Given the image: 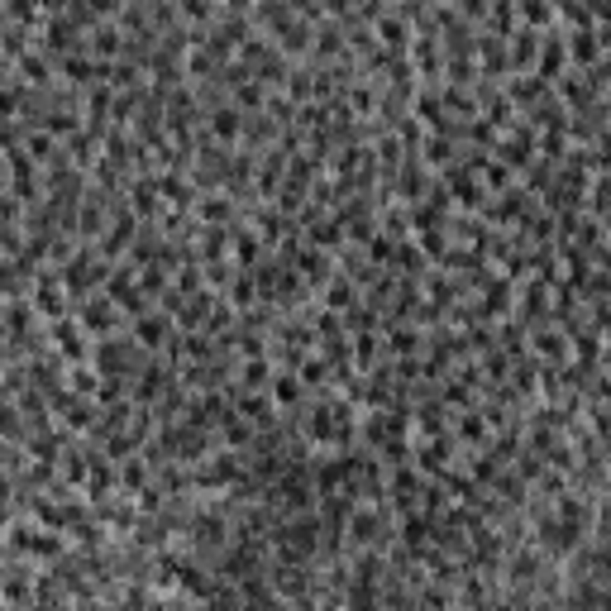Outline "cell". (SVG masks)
<instances>
[{"mask_svg":"<svg viewBox=\"0 0 611 611\" xmlns=\"http://www.w3.org/2000/svg\"><path fill=\"white\" fill-rule=\"evenodd\" d=\"M521 10H526V20H535V24L549 20V5H545V0H521Z\"/></svg>","mask_w":611,"mask_h":611,"instance_id":"7402d4cb","label":"cell"},{"mask_svg":"<svg viewBox=\"0 0 611 611\" xmlns=\"http://www.w3.org/2000/svg\"><path fill=\"white\" fill-rule=\"evenodd\" d=\"M559 62H563V48H559V38H549L545 43V62H540V77H554Z\"/></svg>","mask_w":611,"mask_h":611,"instance_id":"7c38bea8","label":"cell"},{"mask_svg":"<svg viewBox=\"0 0 611 611\" xmlns=\"http://www.w3.org/2000/svg\"><path fill=\"white\" fill-rule=\"evenodd\" d=\"M426 158L430 162H444V158H449V143H444V139H430V143H426Z\"/></svg>","mask_w":611,"mask_h":611,"instance_id":"d4e9b609","label":"cell"},{"mask_svg":"<svg viewBox=\"0 0 611 611\" xmlns=\"http://www.w3.org/2000/svg\"><path fill=\"white\" fill-rule=\"evenodd\" d=\"M535 344H540V353H545V358H563V335H554V330H545Z\"/></svg>","mask_w":611,"mask_h":611,"instance_id":"e0dca14e","label":"cell"},{"mask_svg":"<svg viewBox=\"0 0 611 611\" xmlns=\"http://www.w3.org/2000/svg\"><path fill=\"white\" fill-rule=\"evenodd\" d=\"M239 411H244V416H263V421H267V401L263 397H239ZM263 421H258V426H263Z\"/></svg>","mask_w":611,"mask_h":611,"instance_id":"603a6c76","label":"cell"},{"mask_svg":"<svg viewBox=\"0 0 611 611\" xmlns=\"http://www.w3.org/2000/svg\"><path fill=\"white\" fill-rule=\"evenodd\" d=\"M353 358H358V368H368L372 358H377V339H372V335H358V339H353Z\"/></svg>","mask_w":611,"mask_h":611,"instance_id":"4fadbf2b","label":"cell"},{"mask_svg":"<svg viewBox=\"0 0 611 611\" xmlns=\"http://www.w3.org/2000/svg\"><path fill=\"white\" fill-rule=\"evenodd\" d=\"M81 325H86V330H110V325H115V311H106V301H86V306H81Z\"/></svg>","mask_w":611,"mask_h":611,"instance_id":"5b68a950","label":"cell"},{"mask_svg":"<svg viewBox=\"0 0 611 611\" xmlns=\"http://www.w3.org/2000/svg\"><path fill=\"white\" fill-rule=\"evenodd\" d=\"M568 53H573V62L592 67V62H597V38H592V34H578V38H568Z\"/></svg>","mask_w":611,"mask_h":611,"instance_id":"ba28073f","label":"cell"},{"mask_svg":"<svg viewBox=\"0 0 611 611\" xmlns=\"http://www.w3.org/2000/svg\"><path fill=\"white\" fill-rule=\"evenodd\" d=\"M53 339L62 349V358H86V330L72 325V320H57L53 325Z\"/></svg>","mask_w":611,"mask_h":611,"instance_id":"6da1fadb","label":"cell"},{"mask_svg":"<svg viewBox=\"0 0 611 611\" xmlns=\"http://www.w3.org/2000/svg\"><path fill=\"white\" fill-rule=\"evenodd\" d=\"M272 401H277V406H292V401H301V377H292V372L272 377Z\"/></svg>","mask_w":611,"mask_h":611,"instance_id":"8992f818","label":"cell"},{"mask_svg":"<svg viewBox=\"0 0 611 611\" xmlns=\"http://www.w3.org/2000/svg\"><path fill=\"white\" fill-rule=\"evenodd\" d=\"M67 377H72V392H86V397L96 392V382H106V377H96L91 368H72Z\"/></svg>","mask_w":611,"mask_h":611,"instance_id":"8fae6325","label":"cell"},{"mask_svg":"<svg viewBox=\"0 0 611 611\" xmlns=\"http://www.w3.org/2000/svg\"><path fill=\"white\" fill-rule=\"evenodd\" d=\"M234 301H239V306L253 301V282H248V272H239V282H234Z\"/></svg>","mask_w":611,"mask_h":611,"instance_id":"cb8c5ba5","label":"cell"},{"mask_svg":"<svg viewBox=\"0 0 611 611\" xmlns=\"http://www.w3.org/2000/svg\"><path fill=\"white\" fill-rule=\"evenodd\" d=\"M211 129H215V139H234V134H239V110L220 106V110H215V120H211Z\"/></svg>","mask_w":611,"mask_h":611,"instance_id":"52a82bcc","label":"cell"},{"mask_svg":"<svg viewBox=\"0 0 611 611\" xmlns=\"http://www.w3.org/2000/svg\"><path fill=\"white\" fill-rule=\"evenodd\" d=\"M267 377H272V372H267V358H253V363L244 368V387H267Z\"/></svg>","mask_w":611,"mask_h":611,"instance_id":"5bb4252c","label":"cell"},{"mask_svg":"<svg viewBox=\"0 0 611 611\" xmlns=\"http://www.w3.org/2000/svg\"><path fill=\"white\" fill-rule=\"evenodd\" d=\"M177 10H182L186 20H206V15H211V5H206V0H177Z\"/></svg>","mask_w":611,"mask_h":611,"instance_id":"ffe728a7","label":"cell"},{"mask_svg":"<svg viewBox=\"0 0 611 611\" xmlns=\"http://www.w3.org/2000/svg\"><path fill=\"white\" fill-rule=\"evenodd\" d=\"M120 48H125V29H115V24L96 29V43H91V53L110 57V53H120Z\"/></svg>","mask_w":611,"mask_h":611,"instance_id":"277c9868","label":"cell"},{"mask_svg":"<svg viewBox=\"0 0 611 611\" xmlns=\"http://www.w3.org/2000/svg\"><path fill=\"white\" fill-rule=\"evenodd\" d=\"M511 38H516V43H511V62H516V67H531L535 62V34H511Z\"/></svg>","mask_w":611,"mask_h":611,"instance_id":"9c48e42d","label":"cell"},{"mask_svg":"<svg viewBox=\"0 0 611 611\" xmlns=\"http://www.w3.org/2000/svg\"><path fill=\"white\" fill-rule=\"evenodd\" d=\"M162 335H167V320H153V316H134V339L139 344H148V349H158L162 344Z\"/></svg>","mask_w":611,"mask_h":611,"instance_id":"7a4b0ae2","label":"cell"},{"mask_svg":"<svg viewBox=\"0 0 611 611\" xmlns=\"http://www.w3.org/2000/svg\"><path fill=\"white\" fill-rule=\"evenodd\" d=\"M62 77H67V81H77V86H86V81H91V62H77V57H67V62H62Z\"/></svg>","mask_w":611,"mask_h":611,"instance_id":"2e32d148","label":"cell"},{"mask_svg":"<svg viewBox=\"0 0 611 611\" xmlns=\"http://www.w3.org/2000/svg\"><path fill=\"white\" fill-rule=\"evenodd\" d=\"M258 239H263V234H239V239H234V258H239V267H248L253 258H258Z\"/></svg>","mask_w":611,"mask_h":611,"instance_id":"30bf717a","label":"cell"},{"mask_svg":"<svg viewBox=\"0 0 611 611\" xmlns=\"http://www.w3.org/2000/svg\"><path fill=\"white\" fill-rule=\"evenodd\" d=\"M201 220H211V225H220V220H230V201H220V196H211V201L201 206Z\"/></svg>","mask_w":611,"mask_h":611,"instance_id":"ac0fdd59","label":"cell"},{"mask_svg":"<svg viewBox=\"0 0 611 611\" xmlns=\"http://www.w3.org/2000/svg\"><path fill=\"white\" fill-rule=\"evenodd\" d=\"M158 191H162L158 177H143V182L134 186V215H153L158 211Z\"/></svg>","mask_w":611,"mask_h":611,"instance_id":"3957f363","label":"cell"},{"mask_svg":"<svg viewBox=\"0 0 611 611\" xmlns=\"http://www.w3.org/2000/svg\"><path fill=\"white\" fill-rule=\"evenodd\" d=\"M397 353H416V349H421V335H416V330H397Z\"/></svg>","mask_w":611,"mask_h":611,"instance_id":"44dd1931","label":"cell"},{"mask_svg":"<svg viewBox=\"0 0 611 611\" xmlns=\"http://www.w3.org/2000/svg\"><path fill=\"white\" fill-rule=\"evenodd\" d=\"M377 34H382L392 48H401V43H406V24H401V20H377Z\"/></svg>","mask_w":611,"mask_h":611,"instance_id":"9a60e30c","label":"cell"},{"mask_svg":"<svg viewBox=\"0 0 611 611\" xmlns=\"http://www.w3.org/2000/svg\"><path fill=\"white\" fill-rule=\"evenodd\" d=\"M458 435H463L468 444H478L482 440V416H463V421H458Z\"/></svg>","mask_w":611,"mask_h":611,"instance_id":"d6986e66","label":"cell"}]
</instances>
